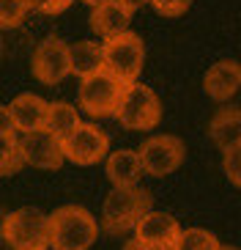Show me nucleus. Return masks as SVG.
Instances as JSON below:
<instances>
[{
  "mask_svg": "<svg viewBox=\"0 0 241 250\" xmlns=\"http://www.w3.org/2000/svg\"><path fill=\"white\" fill-rule=\"evenodd\" d=\"M151 212V192L143 187H112L102 206V231L110 236L129 234L143 214Z\"/></svg>",
  "mask_w": 241,
  "mask_h": 250,
  "instance_id": "1",
  "label": "nucleus"
},
{
  "mask_svg": "<svg viewBox=\"0 0 241 250\" xmlns=\"http://www.w3.org/2000/svg\"><path fill=\"white\" fill-rule=\"evenodd\" d=\"M99 236V223L88 209L66 204L50 214V248L55 250H88Z\"/></svg>",
  "mask_w": 241,
  "mask_h": 250,
  "instance_id": "2",
  "label": "nucleus"
},
{
  "mask_svg": "<svg viewBox=\"0 0 241 250\" xmlns=\"http://www.w3.org/2000/svg\"><path fill=\"white\" fill-rule=\"evenodd\" d=\"M3 239L11 250H47L50 248V214L33 206H22L6 214Z\"/></svg>",
  "mask_w": 241,
  "mask_h": 250,
  "instance_id": "3",
  "label": "nucleus"
},
{
  "mask_svg": "<svg viewBox=\"0 0 241 250\" xmlns=\"http://www.w3.org/2000/svg\"><path fill=\"white\" fill-rule=\"evenodd\" d=\"M115 118L121 121L124 129H131V132H146V129H153V126L162 121V102L159 96L153 94L148 85L143 83H129L124 88V96L118 102Z\"/></svg>",
  "mask_w": 241,
  "mask_h": 250,
  "instance_id": "4",
  "label": "nucleus"
},
{
  "mask_svg": "<svg viewBox=\"0 0 241 250\" xmlns=\"http://www.w3.org/2000/svg\"><path fill=\"white\" fill-rule=\"evenodd\" d=\"M102 50H104V72L118 77L124 85L137 83L143 63H146V47H143V39L137 33L126 30L121 36L107 39Z\"/></svg>",
  "mask_w": 241,
  "mask_h": 250,
  "instance_id": "5",
  "label": "nucleus"
},
{
  "mask_svg": "<svg viewBox=\"0 0 241 250\" xmlns=\"http://www.w3.org/2000/svg\"><path fill=\"white\" fill-rule=\"evenodd\" d=\"M124 83L112 77L110 72H96L91 77H82L80 91H77V99H80V107L93 118H104V116H115L118 102L124 96Z\"/></svg>",
  "mask_w": 241,
  "mask_h": 250,
  "instance_id": "6",
  "label": "nucleus"
},
{
  "mask_svg": "<svg viewBox=\"0 0 241 250\" xmlns=\"http://www.w3.org/2000/svg\"><path fill=\"white\" fill-rule=\"evenodd\" d=\"M137 154L148 176H167V173L181 168L186 148H184V140L175 135H151L143 140Z\"/></svg>",
  "mask_w": 241,
  "mask_h": 250,
  "instance_id": "7",
  "label": "nucleus"
},
{
  "mask_svg": "<svg viewBox=\"0 0 241 250\" xmlns=\"http://www.w3.org/2000/svg\"><path fill=\"white\" fill-rule=\"evenodd\" d=\"M33 77L44 85H58L72 74V58H69V44L60 42L58 36H47L38 42L30 58Z\"/></svg>",
  "mask_w": 241,
  "mask_h": 250,
  "instance_id": "8",
  "label": "nucleus"
},
{
  "mask_svg": "<svg viewBox=\"0 0 241 250\" xmlns=\"http://www.w3.org/2000/svg\"><path fill=\"white\" fill-rule=\"evenodd\" d=\"M63 143V157L74 165H96V162L107 160L110 151V138L102 132L96 124H80Z\"/></svg>",
  "mask_w": 241,
  "mask_h": 250,
  "instance_id": "9",
  "label": "nucleus"
},
{
  "mask_svg": "<svg viewBox=\"0 0 241 250\" xmlns=\"http://www.w3.org/2000/svg\"><path fill=\"white\" fill-rule=\"evenodd\" d=\"M178 236H181L178 220H175L173 214L156 212V209L143 214V220L134 228V239L140 245H146V248H153V250H175Z\"/></svg>",
  "mask_w": 241,
  "mask_h": 250,
  "instance_id": "10",
  "label": "nucleus"
},
{
  "mask_svg": "<svg viewBox=\"0 0 241 250\" xmlns=\"http://www.w3.org/2000/svg\"><path fill=\"white\" fill-rule=\"evenodd\" d=\"M25 165H33L38 170H58L63 165V143L47 129H36L19 138Z\"/></svg>",
  "mask_w": 241,
  "mask_h": 250,
  "instance_id": "11",
  "label": "nucleus"
},
{
  "mask_svg": "<svg viewBox=\"0 0 241 250\" xmlns=\"http://www.w3.org/2000/svg\"><path fill=\"white\" fill-rule=\"evenodd\" d=\"M47 110H50V102H44L41 96H36V94H19L14 102L8 104L11 121H14L17 132H22V135L44 129V124H47Z\"/></svg>",
  "mask_w": 241,
  "mask_h": 250,
  "instance_id": "12",
  "label": "nucleus"
},
{
  "mask_svg": "<svg viewBox=\"0 0 241 250\" xmlns=\"http://www.w3.org/2000/svg\"><path fill=\"white\" fill-rule=\"evenodd\" d=\"M241 85V63L239 61H217L203 77L205 94L217 99V102H227L230 96L239 91Z\"/></svg>",
  "mask_w": 241,
  "mask_h": 250,
  "instance_id": "13",
  "label": "nucleus"
},
{
  "mask_svg": "<svg viewBox=\"0 0 241 250\" xmlns=\"http://www.w3.org/2000/svg\"><path fill=\"white\" fill-rule=\"evenodd\" d=\"M104 170H107V179L112 182V187H137L140 176L146 173L143 162H140V154L131 151V148H121V151L107 154Z\"/></svg>",
  "mask_w": 241,
  "mask_h": 250,
  "instance_id": "14",
  "label": "nucleus"
},
{
  "mask_svg": "<svg viewBox=\"0 0 241 250\" xmlns=\"http://www.w3.org/2000/svg\"><path fill=\"white\" fill-rule=\"evenodd\" d=\"M208 135H211L214 146L222 151L241 143V107H222L214 113L211 124H208Z\"/></svg>",
  "mask_w": 241,
  "mask_h": 250,
  "instance_id": "15",
  "label": "nucleus"
},
{
  "mask_svg": "<svg viewBox=\"0 0 241 250\" xmlns=\"http://www.w3.org/2000/svg\"><path fill=\"white\" fill-rule=\"evenodd\" d=\"M129 20L131 14L126 11L121 3H107V6H99L91 11V28L99 33V36L107 42V39L112 36H121V33H126L129 30Z\"/></svg>",
  "mask_w": 241,
  "mask_h": 250,
  "instance_id": "16",
  "label": "nucleus"
},
{
  "mask_svg": "<svg viewBox=\"0 0 241 250\" xmlns=\"http://www.w3.org/2000/svg\"><path fill=\"white\" fill-rule=\"evenodd\" d=\"M69 58H72V74L91 77V74L104 69V50L96 42H77L69 47Z\"/></svg>",
  "mask_w": 241,
  "mask_h": 250,
  "instance_id": "17",
  "label": "nucleus"
},
{
  "mask_svg": "<svg viewBox=\"0 0 241 250\" xmlns=\"http://www.w3.org/2000/svg\"><path fill=\"white\" fill-rule=\"evenodd\" d=\"M80 124L82 121H80V116H77V107H72L69 102H50L47 124H44L47 132H52L58 140H66Z\"/></svg>",
  "mask_w": 241,
  "mask_h": 250,
  "instance_id": "18",
  "label": "nucleus"
},
{
  "mask_svg": "<svg viewBox=\"0 0 241 250\" xmlns=\"http://www.w3.org/2000/svg\"><path fill=\"white\" fill-rule=\"evenodd\" d=\"M25 168V154H22L19 138L17 135H3L0 138V176H11Z\"/></svg>",
  "mask_w": 241,
  "mask_h": 250,
  "instance_id": "19",
  "label": "nucleus"
},
{
  "mask_svg": "<svg viewBox=\"0 0 241 250\" xmlns=\"http://www.w3.org/2000/svg\"><path fill=\"white\" fill-rule=\"evenodd\" d=\"M175 250H222L219 239L205 228H181Z\"/></svg>",
  "mask_w": 241,
  "mask_h": 250,
  "instance_id": "20",
  "label": "nucleus"
},
{
  "mask_svg": "<svg viewBox=\"0 0 241 250\" xmlns=\"http://www.w3.org/2000/svg\"><path fill=\"white\" fill-rule=\"evenodd\" d=\"M28 17L22 0H0V28H17Z\"/></svg>",
  "mask_w": 241,
  "mask_h": 250,
  "instance_id": "21",
  "label": "nucleus"
},
{
  "mask_svg": "<svg viewBox=\"0 0 241 250\" xmlns=\"http://www.w3.org/2000/svg\"><path fill=\"white\" fill-rule=\"evenodd\" d=\"M222 168H225V176L230 179V184L241 187V143H236L233 148H227L225 157H222Z\"/></svg>",
  "mask_w": 241,
  "mask_h": 250,
  "instance_id": "22",
  "label": "nucleus"
},
{
  "mask_svg": "<svg viewBox=\"0 0 241 250\" xmlns=\"http://www.w3.org/2000/svg\"><path fill=\"white\" fill-rule=\"evenodd\" d=\"M151 6L156 8L162 17H181V14H186V8L192 6V0H151Z\"/></svg>",
  "mask_w": 241,
  "mask_h": 250,
  "instance_id": "23",
  "label": "nucleus"
},
{
  "mask_svg": "<svg viewBox=\"0 0 241 250\" xmlns=\"http://www.w3.org/2000/svg\"><path fill=\"white\" fill-rule=\"evenodd\" d=\"M28 11H38V14H58L55 0H22Z\"/></svg>",
  "mask_w": 241,
  "mask_h": 250,
  "instance_id": "24",
  "label": "nucleus"
},
{
  "mask_svg": "<svg viewBox=\"0 0 241 250\" xmlns=\"http://www.w3.org/2000/svg\"><path fill=\"white\" fill-rule=\"evenodd\" d=\"M14 132H17V126L11 121V113H8L6 104H0V138L3 135H14Z\"/></svg>",
  "mask_w": 241,
  "mask_h": 250,
  "instance_id": "25",
  "label": "nucleus"
},
{
  "mask_svg": "<svg viewBox=\"0 0 241 250\" xmlns=\"http://www.w3.org/2000/svg\"><path fill=\"white\" fill-rule=\"evenodd\" d=\"M118 3H121V6H124L126 11L131 14V11H137V8H143L146 3H151V0H118Z\"/></svg>",
  "mask_w": 241,
  "mask_h": 250,
  "instance_id": "26",
  "label": "nucleus"
},
{
  "mask_svg": "<svg viewBox=\"0 0 241 250\" xmlns=\"http://www.w3.org/2000/svg\"><path fill=\"white\" fill-rule=\"evenodd\" d=\"M124 250H153V248H146V245H140L137 239H129V242L124 245Z\"/></svg>",
  "mask_w": 241,
  "mask_h": 250,
  "instance_id": "27",
  "label": "nucleus"
},
{
  "mask_svg": "<svg viewBox=\"0 0 241 250\" xmlns=\"http://www.w3.org/2000/svg\"><path fill=\"white\" fill-rule=\"evenodd\" d=\"M82 3H88L91 8H99V6H107V3H115V0H82Z\"/></svg>",
  "mask_w": 241,
  "mask_h": 250,
  "instance_id": "28",
  "label": "nucleus"
},
{
  "mask_svg": "<svg viewBox=\"0 0 241 250\" xmlns=\"http://www.w3.org/2000/svg\"><path fill=\"white\" fill-rule=\"evenodd\" d=\"M72 3H74V0H55V6H58V14H60V11H66V8L72 6Z\"/></svg>",
  "mask_w": 241,
  "mask_h": 250,
  "instance_id": "29",
  "label": "nucleus"
},
{
  "mask_svg": "<svg viewBox=\"0 0 241 250\" xmlns=\"http://www.w3.org/2000/svg\"><path fill=\"white\" fill-rule=\"evenodd\" d=\"M222 250H241V248H233V245H222Z\"/></svg>",
  "mask_w": 241,
  "mask_h": 250,
  "instance_id": "30",
  "label": "nucleus"
}]
</instances>
